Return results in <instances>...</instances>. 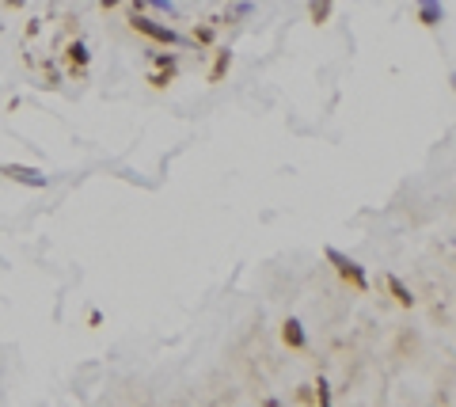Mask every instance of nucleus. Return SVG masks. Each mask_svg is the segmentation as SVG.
Wrapping results in <instances>:
<instances>
[{
	"instance_id": "10",
	"label": "nucleus",
	"mask_w": 456,
	"mask_h": 407,
	"mask_svg": "<svg viewBox=\"0 0 456 407\" xmlns=\"http://www.w3.org/2000/svg\"><path fill=\"white\" fill-rule=\"evenodd\" d=\"M316 399H319V404H331V392H327V381H323V377L316 381Z\"/></svg>"
},
{
	"instance_id": "9",
	"label": "nucleus",
	"mask_w": 456,
	"mask_h": 407,
	"mask_svg": "<svg viewBox=\"0 0 456 407\" xmlns=\"http://www.w3.org/2000/svg\"><path fill=\"white\" fill-rule=\"evenodd\" d=\"M331 4H334V0H316V4H312V23H327Z\"/></svg>"
},
{
	"instance_id": "7",
	"label": "nucleus",
	"mask_w": 456,
	"mask_h": 407,
	"mask_svg": "<svg viewBox=\"0 0 456 407\" xmlns=\"http://www.w3.org/2000/svg\"><path fill=\"white\" fill-rule=\"evenodd\" d=\"M68 65H73V69H84V65H88V46H84V42H68Z\"/></svg>"
},
{
	"instance_id": "8",
	"label": "nucleus",
	"mask_w": 456,
	"mask_h": 407,
	"mask_svg": "<svg viewBox=\"0 0 456 407\" xmlns=\"http://www.w3.org/2000/svg\"><path fill=\"white\" fill-rule=\"evenodd\" d=\"M228 65H232V54H228V50H225V54H217V61H213V73H209L213 84H217V80L228 73Z\"/></svg>"
},
{
	"instance_id": "4",
	"label": "nucleus",
	"mask_w": 456,
	"mask_h": 407,
	"mask_svg": "<svg viewBox=\"0 0 456 407\" xmlns=\"http://www.w3.org/2000/svg\"><path fill=\"white\" fill-rule=\"evenodd\" d=\"M281 339H285V346H293V350H301V346L308 343V335H304L301 320H285V328H281Z\"/></svg>"
},
{
	"instance_id": "6",
	"label": "nucleus",
	"mask_w": 456,
	"mask_h": 407,
	"mask_svg": "<svg viewBox=\"0 0 456 407\" xmlns=\"http://www.w3.org/2000/svg\"><path fill=\"white\" fill-rule=\"evenodd\" d=\"M388 290H392L395 305H403V308H410V305H415V293H410V290H407V285H403L395 274H388Z\"/></svg>"
},
{
	"instance_id": "12",
	"label": "nucleus",
	"mask_w": 456,
	"mask_h": 407,
	"mask_svg": "<svg viewBox=\"0 0 456 407\" xmlns=\"http://www.w3.org/2000/svg\"><path fill=\"white\" fill-rule=\"evenodd\" d=\"M152 8H164V12H171V0H149Z\"/></svg>"
},
{
	"instance_id": "5",
	"label": "nucleus",
	"mask_w": 456,
	"mask_h": 407,
	"mask_svg": "<svg viewBox=\"0 0 456 407\" xmlns=\"http://www.w3.org/2000/svg\"><path fill=\"white\" fill-rule=\"evenodd\" d=\"M418 12H422L426 27H437L441 16H445V12H441V0H418Z\"/></svg>"
},
{
	"instance_id": "3",
	"label": "nucleus",
	"mask_w": 456,
	"mask_h": 407,
	"mask_svg": "<svg viewBox=\"0 0 456 407\" xmlns=\"http://www.w3.org/2000/svg\"><path fill=\"white\" fill-rule=\"evenodd\" d=\"M0 176H8L12 183L35 187V191H42V187H46V176H42V171H35V168H23V164H4V168H0Z\"/></svg>"
},
{
	"instance_id": "1",
	"label": "nucleus",
	"mask_w": 456,
	"mask_h": 407,
	"mask_svg": "<svg viewBox=\"0 0 456 407\" xmlns=\"http://www.w3.org/2000/svg\"><path fill=\"white\" fill-rule=\"evenodd\" d=\"M323 255H327V263H331V267H334V270H339V274H342V278H346V282H350V285H354V290H369V278H365V270H361V267H357V263H354V259H350V255H342V252H339V247H327V252H323Z\"/></svg>"
},
{
	"instance_id": "2",
	"label": "nucleus",
	"mask_w": 456,
	"mask_h": 407,
	"mask_svg": "<svg viewBox=\"0 0 456 407\" xmlns=\"http://www.w3.org/2000/svg\"><path fill=\"white\" fill-rule=\"evenodd\" d=\"M129 23H133V31H141L144 39H152V42H164V46H179V35H175L171 27L156 23V19H149V16H133Z\"/></svg>"
},
{
	"instance_id": "11",
	"label": "nucleus",
	"mask_w": 456,
	"mask_h": 407,
	"mask_svg": "<svg viewBox=\"0 0 456 407\" xmlns=\"http://www.w3.org/2000/svg\"><path fill=\"white\" fill-rule=\"evenodd\" d=\"M198 42H213V27H202V31H198Z\"/></svg>"
}]
</instances>
